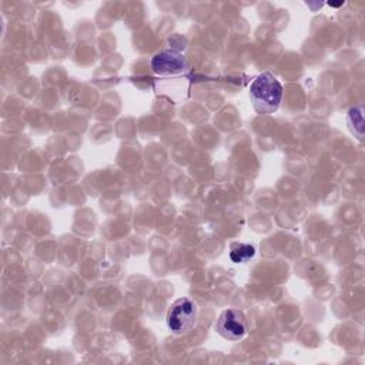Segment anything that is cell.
Returning <instances> with one entry per match:
<instances>
[{"instance_id":"1","label":"cell","mask_w":365,"mask_h":365,"mask_svg":"<svg viewBox=\"0 0 365 365\" xmlns=\"http://www.w3.org/2000/svg\"><path fill=\"white\" fill-rule=\"evenodd\" d=\"M250 97L257 113H274L282 98V86L271 73H261L250 86Z\"/></svg>"},{"instance_id":"2","label":"cell","mask_w":365,"mask_h":365,"mask_svg":"<svg viewBox=\"0 0 365 365\" xmlns=\"http://www.w3.org/2000/svg\"><path fill=\"white\" fill-rule=\"evenodd\" d=\"M197 321V307L190 298H180L171 304L165 315L167 328L175 334L190 331Z\"/></svg>"},{"instance_id":"3","label":"cell","mask_w":365,"mask_h":365,"mask_svg":"<svg viewBox=\"0 0 365 365\" xmlns=\"http://www.w3.org/2000/svg\"><path fill=\"white\" fill-rule=\"evenodd\" d=\"M215 331L225 339L240 341L248 332V322L240 309H225L215 322Z\"/></svg>"},{"instance_id":"4","label":"cell","mask_w":365,"mask_h":365,"mask_svg":"<svg viewBox=\"0 0 365 365\" xmlns=\"http://www.w3.org/2000/svg\"><path fill=\"white\" fill-rule=\"evenodd\" d=\"M151 68L157 76L161 77L180 76L188 71V63L181 53L174 50H164L151 58Z\"/></svg>"},{"instance_id":"5","label":"cell","mask_w":365,"mask_h":365,"mask_svg":"<svg viewBox=\"0 0 365 365\" xmlns=\"http://www.w3.org/2000/svg\"><path fill=\"white\" fill-rule=\"evenodd\" d=\"M255 254V248L251 244L244 242H232L230 248V259L235 264L250 261Z\"/></svg>"},{"instance_id":"6","label":"cell","mask_w":365,"mask_h":365,"mask_svg":"<svg viewBox=\"0 0 365 365\" xmlns=\"http://www.w3.org/2000/svg\"><path fill=\"white\" fill-rule=\"evenodd\" d=\"M348 124H349L351 131L358 137V140H362L364 118H362V108L361 107H352L348 111Z\"/></svg>"},{"instance_id":"7","label":"cell","mask_w":365,"mask_h":365,"mask_svg":"<svg viewBox=\"0 0 365 365\" xmlns=\"http://www.w3.org/2000/svg\"><path fill=\"white\" fill-rule=\"evenodd\" d=\"M344 3H329V6H332V7H338V6H342Z\"/></svg>"}]
</instances>
